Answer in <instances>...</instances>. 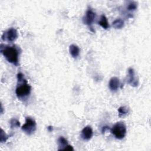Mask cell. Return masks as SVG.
<instances>
[{
	"label": "cell",
	"mask_w": 151,
	"mask_h": 151,
	"mask_svg": "<svg viewBox=\"0 0 151 151\" xmlns=\"http://www.w3.org/2000/svg\"><path fill=\"white\" fill-rule=\"evenodd\" d=\"M109 130H110V129L109 126H103L101 129V132H102V133H104L105 132H106Z\"/></svg>",
	"instance_id": "cell-18"
},
{
	"label": "cell",
	"mask_w": 151,
	"mask_h": 151,
	"mask_svg": "<svg viewBox=\"0 0 151 151\" xmlns=\"http://www.w3.org/2000/svg\"><path fill=\"white\" fill-rule=\"evenodd\" d=\"M137 4L135 1L130 2L127 6V9L129 11H134L137 9Z\"/></svg>",
	"instance_id": "cell-16"
},
{
	"label": "cell",
	"mask_w": 151,
	"mask_h": 151,
	"mask_svg": "<svg viewBox=\"0 0 151 151\" xmlns=\"http://www.w3.org/2000/svg\"><path fill=\"white\" fill-rule=\"evenodd\" d=\"M96 13L93 11V10L92 9L89 8L86 11V14H85L83 18V23L84 24L89 26L90 29L91 31H92V28H93L91 25H92V24H93L95 18H96Z\"/></svg>",
	"instance_id": "cell-6"
},
{
	"label": "cell",
	"mask_w": 151,
	"mask_h": 151,
	"mask_svg": "<svg viewBox=\"0 0 151 151\" xmlns=\"http://www.w3.org/2000/svg\"><path fill=\"white\" fill-rule=\"evenodd\" d=\"M9 124H10V127L11 129L17 128V127H18L20 126V122H19V121L18 120L15 118L11 119L10 120Z\"/></svg>",
	"instance_id": "cell-15"
},
{
	"label": "cell",
	"mask_w": 151,
	"mask_h": 151,
	"mask_svg": "<svg viewBox=\"0 0 151 151\" xmlns=\"http://www.w3.org/2000/svg\"><path fill=\"white\" fill-rule=\"evenodd\" d=\"M129 113V109L125 106H121L118 109V113L119 117H124Z\"/></svg>",
	"instance_id": "cell-14"
},
{
	"label": "cell",
	"mask_w": 151,
	"mask_h": 151,
	"mask_svg": "<svg viewBox=\"0 0 151 151\" xmlns=\"http://www.w3.org/2000/svg\"><path fill=\"white\" fill-rule=\"evenodd\" d=\"M1 137L0 142L2 143L6 142V141L9 138V136L6 134V133L4 132V130L2 129H1V137Z\"/></svg>",
	"instance_id": "cell-17"
},
{
	"label": "cell",
	"mask_w": 151,
	"mask_h": 151,
	"mask_svg": "<svg viewBox=\"0 0 151 151\" xmlns=\"http://www.w3.org/2000/svg\"><path fill=\"white\" fill-rule=\"evenodd\" d=\"M69 52L70 55L74 58H76L78 57L80 52L79 47L75 44H71L69 47Z\"/></svg>",
	"instance_id": "cell-10"
},
{
	"label": "cell",
	"mask_w": 151,
	"mask_h": 151,
	"mask_svg": "<svg viewBox=\"0 0 151 151\" xmlns=\"http://www.w3.org/2000/svg\"><path fill=\"white\" fill-rule=\"evenodd\" d=\"M119 86L120 80L119 78H117V77H113L110 79L109 83V87L111 91L115 92L117 91V90L119 88Z\"/></svg>",
	"instance_id": "cell-9"
},
{
	"label": "cell",
	"mask_w": 151,
	"mask_h": 151,
	"mask_svg": "<svg viewBox=\"0 0 151 151\" xmlns=\"http://www.w3.org/2000/svg\"><path fill=\"white\" fill-rule=\"evenodd\" d=\"M58 149V150H64V149L69 145L67 140L63 136H60L57 140Z\"/></svg>",
	"instance_id": "cell-11"
},
{
	"label": "cell",
	"mask_w": 151,
	"mask_h": 151,
	"mask_svg": "<svg viewBox=\"0 0 151 151\" xmlns=\"http://www.w3.org/2000/svg\"><path fill=\"white\" fill-rule=\"evenodd\" d=\"M99 25H100L103 28L107 29L109 28V22L107 20V18H106V17L104 15H101L100 18V20L98 22Z\"/></svg>",
	"instance_id": "cell-12"
},
{
	"label": "cell",
	"mask_w": 151,
	"mask_h": 151,
	"mask_svg": "<svg viewBox=\"0 0 151 151\" xmlns=\"http://www.w3.org/2000/svg\"><path fill=\"white\" fill-rule=\"evenodd\" d=\"M127 74H128V80L127 82L130 86L133 87H137L138 86L139 82L138 80L136 78L135 76V72L133 68H129L127 70Z\"/></svg>",
	"instance_id": "cell-7"
},
{
	"label": "cell",
	"mask_w": 151,
	"mask_h": 151,
	"mask_svg": "<svg viewBox=\"0 0 151 151\" xmlns=\"http://www.w3.org/2000/svg\"><path fill=\"white\" fill-rule=\"evenodd\" d=\"M18 37V32L17 30L14 28H10L3 33L1 38L3 41L14 42L17 39Z\"/></svg>",
	"instance_id": "cell-5"
},
{
	"label": "cell",
	"mask_w": 151,
	"mask_h": 151,
	"mask_svg": "<svg viewBox=\"0 0 151 151\" xmlns=\"http://www.w3.org/2000/svg\"><path fill=\"white\" fill-rule=\"evenodd\" d=\"M47 129H48V130L49 132H52V130H53V127H52V126H48Z\"/></svg>",
	"instance_id": "cell-19"
},
{
	"label": "cell",
	"mask_w": 151,
	"mask_h": 151,
	"mask_svg": "<svg viewBox=\"0 0 151 151\" xmlns=\"http://www.w3.org/2000/svg\"><path fill=\"white\" fill-rule=\"evenodd\" d=\"M22 130L27 135L32 134L37 130V123L35 120L30 117H25V122L21 127Z\"/></svg>",
	"instance_id": "cell-4"
},
{
	"label": "cell",
	"mask_w": 151,
	"mask_h": 151,
	"mask_svg": "<svg viewBox=\"0 0 151 151\" xmlns=\"http://www.w3.org/2000/svg\"><path fill=\"white\" fill-rule=\"evenodd\" d=\"M111 133L114 137L119 140L123 139L126 134L127 129L125 124L122 122H119L115 123L111 129H110Z\"/></svg>",
	"instance_id": "cell-3"
},
{
	"label": "cell",
	"mask_w": 151,
	"mask_h": 151,
	"mask_svg": "<svg viewBox=\"0 0 151 151\" xmlns=\"http://www.w3.org/2000/svg\"><path fill=\"white\" fill-rule=\"evenodd\" d=\"M0 52L9 63L18 66L19 65V56L20 50L15 45L1 44Z\"/></svg>",
	"instance_id": "cell-1"
},
{
	"label": "cell",
	"mask_w": 151,
	"mask_h": 151,
	"mask_svg": "<svg viewBox=\"0 0 151 151\" xmlns=\"http://www.w3.org/2000/svg\"><path fill=\"white\" fill-rule=\"evenodd\" d=\"M93 135V131L91 126H87L84 127L81 132V137L84 140H90Z\"/></svg>",
	"instance_id": "cell-8"
},
{
	"label": "cell",
	"mask_w": 151,
	"mask_h": 151,
	"mask_svg": "<svg viewBox=\"0 0 151 151\" xmlns=\"http://www.w3.org/2000/svg\"><path fill=\"white\" fill-rule=\"evenodd\" d=\"M24 76L22 73H18L17 76V86L15 89V94L19 100L26 99L30 95L31 91V87L28 84Z\"/></svg>",
	"instance_id": "cell-2"
},
{
	"label": "cell",
	"mask_w": 151,
	"mask_h": 151,
	"mask_svg": "<svg viewBox=\"0 0 151 151\" xmlns=\"http://www.w3.org/2000/svg\"><path fill=\"white\" fill-rule=\"evenodd\" d=\"M124 25V21L121 18H117L112 22V26L115 29H122Z\"/></svg>",
	"instance_id": "cell-13"
}]
</instances>
